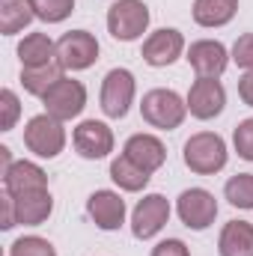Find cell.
Listing matches in <instances>:
<instances>
[{
	"label": "cell",
	"mask_w": 253,
	"mask_h": 256,
	"mask_svg": "<svg viewBox=\"0 0 253 256\" xmlns=\"http://www.w3.org/2000/svg\"><path fill=\"white\" fill-rule=\"evenodd\" d=\"M182 158H185V167L196 176H214L226 167V140L214 131H196L185 140V149H182Z\"/></svg>",
	"instance_id": "6da1fadb"
},
{
	"label": "cell",
	"mask_w": 253,
	"mask_h": 256,
	"mask_svg": "<svg viewBox=\"0 0 253 256\" xmlns=\"http://www.w3.org/2000/svg\"><path fill=\"white\" fill-rule=\"evenodd\" d=\"M140 114L143 120L158 131H176L188 116V102L176 92V90H149L140 102Z\"/></svg>",
	"instance_id": "7a4b0ae2"
},
{
	"label": "cell",
	"mask_w": 253,
	"mask_h": 256,
	"mask_svg": "<svg viewBox=\"0 0 253 256\" xmlns=\"http://www.w3.org/2000/svg\"><path fill=\"white\" fill-rule=\"evenodd\" d=\"M149 6L143 0H116L108 9V33L116 42H134L149 30Z\"/></svg>",
	"instance_id": "3957f363"
},
{
	"label": "cell",
	"mask_w": 253,
	"mask_h": 256,
	"mask_svg": "<svg viewBox=\"0 0 253 256\" xmlns=\"http://www.w3.org/2000/svg\"><path fill=\"white\" fill-rule=\"evenodd\" d=\"M24 146L36 158H57L66 149V126L51 114H39L24 126Z\"/></svg>",
	"instance_id": "277c9868"
},
{
	"label": "cell",
	"mask_w": 253,
	"mask_h": 256,
	"mask_svg": "<svg viewBox=\"0 0 253 256\" xmlns=\"http://www.w3.org/2000/svg\"><path fill=\"white\" fill-rule=\"evenodd\" d=\"M42 104H45V114H51L54 120L68 122V120H78L86 108V86L74 78H60L45 96H42Z\"/></svg>",
	"instance_id": "5b68a950"
},
{
	"label": "cell",
	"mask_w": 253,
	"mask_h": 256,
	"mask_svg": "<svg viewBox=\"0 0 253 256\" xmlns=\"http://www.w3.org/2000/svg\"><path fill=\"white\" fill-rule=\"evenodd\" d=\"M134 96H137V80H134V74L128 68H110L104 74L102 96H98L104 116L122 120L128 110H131V104H134Z\"/></svg>",
	"instance_id": "8992f818"
},
{
	"label": "cell",
	"mask_w": 253,
	"mask_h": 256,
	"mask_svg": "<svg viewBox=\"0 0 253 256\" xmlns=\"http://www.w3.org/2000/svg\"><path fill=\"white\" fill-rule=\"evenodd\" d=\"M98 60V39L90 30H72L57 39V63L66 72H84Z\"/></svg>",
	"instance_id": "52a82bcc"
},
{
	"label": "cell",
	"mask_w": 253,
	"mask_h": 256,
	"mask_svg": "<svg viewBox=\"0 0 253 256\" xmlns=\"http://www.w3.org/2000/svg\"><path fill=\"white\" fill-rule=\"evenodd\" d=\"M170 220V200L164 194H146L131 212V232L140 242L155 238Z\"/></svg>",
	"instance_id": "ba28073f"
},
{
	"label": "cell",
	"mask_w": 253,
	"mask_h": 256,
	"mask_svg": "<svg viewBox=\"0 0 253 256\" xmlns=\"http://www.w3.org/2000/svg\"><path fill=\"white\" fill-rule=\"evenodd\" d=\"M176 212H179V220L194 230V232H202L214 224L218 218V200L214 194L206 191V188H188V191L179 194L176 200Z\"/></svg>",
	"instance_id": "9c48e42d"
},
{
	"label": "cell",
	"mask_w": 253,
	"mask_h": 256,
	"mask_svg": "<svg viewBox=\"0 0 253 256\" xmlns=\"http://www.w3.org/2000/svg\"><path fill=\"white\" fill-rule=\"evenodd\" d=\"M185 102H188L190 116L206 122V120H214V116L224 114V108H226V90H224V84L218 78H196L190 84Z\"/></svg>",
	"instance_id": "30bf717a"
},
{
	"label": "cell",
	"mask_w": 253,
	"mask_h": 256,
	"mask_svg": "<svg viewBox=\"0 0 253 256\" xmlns=\"http://www.w3.org/2000/svg\"><path fill=\"white\" fill-rule=\"evenodd\" d=\"M114 131L108 122H98V120H84L80 126L72 131V146L80 158L86 161H102L114 152Z\"/></svg>",
	"instance_id": "8fae6325"
},
{
	"label": "cell",
	"mask_w": 253,
	"mask_h": 256,
	"mask_svg": "<svg viewBox=\"0 0 253 256\" xmlns=\"http://www.w3.org/2000/svg\"><path fill=\"white\" fill-rule=\"evenodd\" d=\"M185 51H188L185 48V36L179 30H173V27H161V30H155V33H149L143 39L140 57L149 66H155V68H167V66L176 63Z\"/></svg>",
	"instance_id": "7c38bea8"
},
{
	"label": "cell",
	"mask_w": 253,
	"mask_h": 256,
	"mask_svg": "<svg viewBox=\"0 0 253 256\" xmlns=\"http://www.w3.org/2000/svg\"><path fill=\"white\" fill-rule=\"evenodd\" d=\"M185 60L196 72V78H220L232 57H230V51H226L224 42H218V39H200V42H190L188 45Z\"/></svg>",
	"instance_id": "4fadbf2b"
},
{
	"label": "cell",
	"mask_w": 253,
	"mask_h": 256,
	"mask_svg": "<svg viewBox=\"0 0 253 256\" xmlns=\"http://www.w3.org/2000/svg\"><path fill=\"white\" fill-rule=\"evenodd\" d=\"M86 214L92 218V224L104 232H114L126 224V200L116 191H96L86 200Z\"/></svg>",
	"instance_id": "5bb4252c"
},
{
	"label": "cell",
	"mask_w": 253,
	"mask_h": 256,
	"mask_svg": "<svg viewBox=\"0 0 253 256\" xmlns=\"http://www.w3.org/2000/svg\"><path fill=\"white\" fill-rule=\"evenodd\" d=\"M122 155L131 158V161H134L140 170H146V173L161 170L164 161H167V149H164L161 137H155V134H131L126 140Z\"/></svg>",
	"instance_id": "9a60e30c"
},
{
	"label": "cell",
	"mask_w": 253,
	"mask_h": 256,
	"mask_svg": "<svg viewBox=\"0 0 253 256\" xmlns=\"http://www.w3.org/2000/svg\"><path fill=\"white\" fill-rule=\"evenodd\" d=\"M48 188V176L39 164L33 161H15L6 173H3V191H9L12 196L33 191H45Z\"/></svg>",
	"instance_id": "2e32d148"
},
{
	"label": "cell",
	"mask_w": 253,
	"mask_h": 256,
	"mask_svg": "<svg viewBox=\"0 0 253 256\" xmlns=\"http://www.w3.org/2000/svg\"><path fill=\"white\" fill-rule=\"evenodd\" d=\"M12 200H15L18 224H24V226H42L54 212V196H51L48 188L33 194H21V196H12Z\"/></svg>",
	"instance_id": "e0dca14e"
},
{
	"label": "cell",
	"mask_w": 253,
	"mask_h": 256,
	"mask_svg": "<svg viewBox=\"0 0 253 256\" xmlns=\"http://www.w3.org/2000/svg\"><path fill=\"white\" fill-rule=\"evenodd\" d=\"M18 60L21 68H36L57 60V42H51L48 33H27L18 42Z\"/></svg>",
	"instance_id": "ac0fdd59"
},
{
	"label": "cell",
	"mask_w": 253,
	"mask_h": 256,
	"mask_svg": "<svg viewBox=\"0 0 253 256\" xmlns=\"http://www.w3.org/2000/svg\"><path fill=\"white\" fill-rule=\"evenodd\" d=\"M220 256H253V224L250 220H230L218 238Z\"/></svg>",
	"instance_id": "d6986e66"
},
{
	"label": "cell",
	"mask_w": 253,
	"mask_h": 256,
	"mask_svg": "<svg viewBox=\"0 0 253 256\" xmlns=\"http://www.w3.org/2000/svg\"><path fill=\"white\" fill-rule=\"evenodd\" d=\"M238 12V0H194L190 15L200 27H226Z\"/></svg>",
	"instance_id": "ffe728a7"
},
{
	"label": "cell",
	"mask_w": 253,
	"mask_h": 256,
	"mask_svg": "<svg viewBox=\"0 0 253 256\" xmlns=\"http://www.w3.org/2000/svg\"><path fill=\"white\" fill-rule=\"evenodd\" d=\"M110 179H114V185H116L120 191L137 194V191H143V188L149 185L152 173L140 170V167H137L131 158L120 155V158H114V161H110Z\"/></svg>",
	"instance_id": "44dd1931"
},
{
	"label": "cell",
	"mask_w": 253,
	"mask_h": 256,
	"mask_svg": "<svg viewBox=\"0 0 253 256\" xmlns=\"http://www.w3.org/2000/svg\"><path fill=\"white\" fill-rule=\"evenodd\" d=\"M63 66L57 63H48V66H36V68H21V86H24V92H30V96H36V98H42L60 78H63Z\"/></svg>",
	"instance_id": "7402d4cb"
},
{
	"label": "cell",
	"mask_w": 253,
	"mask_h": 256,
	"mask_svg": "<svg viewBox=\"0 0 253 256\" xmlns=\"http://www.w3.org/2000/svg\"><path fill=\"white\" fill-rule=\"evenodd\" d=\"M33 18L36 15L30 9V0H0V33L3 36L21 33Z\"/></svg>",
	"instance_id": "603a6c76"
},
{
	"label": "cell",
	"mask_w": 253,
	"mask_h": 256,
	"mask_svg": "<svg viewBox=\"0 0 253 256\" xmlns=\"http://www.w3.org/2000/svg\"><path fill=\"white\" fill-rule=\"evenodd\" d=\"M224 196L230 200V206L250 212L253 208V173H238V176H232V179L224 185Z\"/></svg>",
	"instance_id": "cb8c5ba5"
},
{
	"label": "cell",
	"mask_w": 253,
	"mask_h": 256,
	"mask_svg": "<svg viewBox=\"0 0 253 256\" xmlns=\"http://www.w3.org/2000/svg\"><path fill=\"white\" fill-rule=\"evenodd\" d=\"M30 9L45 24H60L74 12V0H30Z\"/></svg>",
	"instance_id": "d4e9b609"
},
{
	"label": "cell",
	"mask_w": 253,
	"mask_h": 256,
	"mask_svg": "<svg viewBox=\"0 0 253 256\" xmlns=\"http://www.w3.org/2000/svg\"><path fill=\"white\" fill-rule=\"evenodd\" d=\"M9 256H57V248L42 236H21L18 242H12Z\"/></svg>",
	"instance_id": "484cf974"
},
{
	"label": "cell",
	"mask_w": 253,
	"mask_h": 256,
	"mask_svg": "<svg viewBox=\"0 0 253 256\" xmlns=\"http://www.w3.org/2000/svg\"><path fill=\"white\" fill-rule=\"evenodd\" d=\"M21 116V102L12 90H3L0 92V131H12L15 122Z\"/></svg>",
	"instance_id": "4316f807"
},
{
	"label": "cell",
	"mask_w": 253,
	"mask_h": 256,
	"mask_svg": "<svg viewBox=\"0 0 253 256\" xmlns=\"http://www.w3.org/2000/svg\"><path fill=\"white\" fill-rule=\"evenodd\" d=\"M232 146H236L238 158L253 161V116L250 120H242L236 126V131H232Z\"/></svg>",
	"instance_id": "83f0119b"
},
{
	"label": "cell",
	"mask_w": 253,
	"mask_h": 256,
	"mask_svg": "<svg viewBox=\"0 0 253 256\" xmlns=\"http://www.w3.org/2000/svg\"><path fill=\"white\" fill-rule=\"evenodd\" d=\"M230 57H232V63L238 66V68L250 72V68H253V33H244V36H238V39H236V45H232Z\"/></svg>",
	"instance_id": "f1b7e54d"
},
{
	"label": "cell",
	"mask_w": 253,
	"mask_h": 256,
	"mask_svg": "<svg viewBox=\"0 0 253 256\" xmlns=\"http://www.w3.org/2000/svg\"><path fill=\"white\" fill-rule=\"evenodd\" d=\"M18 226V214H15V200L12 194L3 191L0 194V230H12Z\"/></svg>",
	"instance_id": "f546056e"
},
{
	"label": "cell",
	"mask_w": 253,
	"mask_h": 256,
	"mask_svg": "<svg viewBox=\"0 0 253 256\" xmlns=\"http://www.w3.org/2000/svg\"><path fill=\"white\" fill-rule=\"evenodd\" d=\"M152 256H190V254L182 238H164L152 248Z\"/></svg>",
	"instance_id": "4dcf8cb0"
},
{
	"label": "cell",
	"mask_w": 253,
	"mask_h": 256,
	"mask_svg": "<svg viewBox=\"0 0 253 256\" xmlns=\"http://www.w3.org/2000/svg\"><path fill=\"white\" fill-rule=\"evenodd\" d=\"M238 96H242V102H244L248 108H253V68L242 74V80H238Z\"/></svg>",
	"instance_id": "1f68e13d"
},
{
	"label": "cell",
	"mask_w": 253,
	"mask_h": 256,
	"mask_svg": "<svg viewBox=\"0 0 253 256\" xmlns=\"http://www.w3.org/2000/svg\"><path fill=\"white\" fill-rule=\"evenodd\" d=\"M0 161H3V170H0V176H3V173H6V170L15 164V161H12V152H9V146H0Z\"/></svg>",
	"instance_id": "d6a6232c"
}]
</instances>
